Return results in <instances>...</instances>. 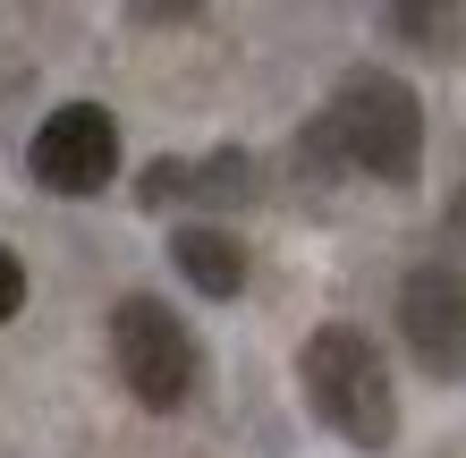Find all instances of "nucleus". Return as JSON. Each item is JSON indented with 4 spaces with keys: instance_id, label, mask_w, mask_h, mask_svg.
I'll return each instance as SVG.
<instances>
[{
    "instance_id": "obj_5",
    "label": "nucleus",
    "mask_w": 466,
    "mask_h": 458,
    "mask_svg": "<svg viewBox=\"0 0 466 458\" xmlns=\"http://www.w3.org/2000/svg\"><path fill=\"white\" fill-rule=\"evenodd\" d=\"M399 331H407V348H416L424 373H441V382L466 373V280L450 272V263L407 272V289H399Z\"/></svg>"
},
{
    "instance_id": "obj_1",
    "label": "nucleus",
    "mask_w": 466,
    "mask_h": 458,
    "mask_svg": "<svg viewBox=\"0 0 466 458\" xmlns=\"http://www.w3.org/2000/svg\"><path fill=\"white\" fill-rule=\"evenodd\" d=\"M297 391L306 408L331 424L348 450H390L399 442V391L381 348L356 331V322H322V331L297 348Z\"/></svg>"
},
{
    "instance_id": "obj_3",
    "label": "nucleus",
    "mask_w": 466,
    "mask_h": 458,
    "mask_svg": "<svg viewBox=\"0 0 466 458\" xmlns=\"http://www.w3.org/2000/svg\"><path fill=\"white\" fill-rule=\"evenodd\" d=\"M111 365L145 408H187L204 382V348L196 331L161 306V298H119L111 306Z\"/></svg>"
},
{
    "instance_id": "obj_7",
    "label": "nucleus",
    "mask_w": 466,
    "mask_h": 458,
    "mask_svg": "<svg viewBox=\"0 0 466 458\" xmlns=\"http://www.w3.org/2000/svg\"><path fill=\"white\" fill-rule=\"evenodd\" d=\"M187 196H204V204H246V196H255V161H246V153L187 161Z\"/></svg>"
},
{
    "instance_id": "obj_6",
    "label": "nucleus",
    "mask_w": 466,
    "mask_h": 458,
    "mask_svg": "<svg viewBox=\"0 0 466 458\" xmlns=\"http://www.w3.org/2000/svg\"><path fill=\"white\" fill-rule=\"evenodd\" d=\"M170 263L204 289V298H238V289H246V247L229 229H212V221H187L170 238Z\"/></svg>"
},
{
    "instance_id": "obj_2",
    "label": "nucleus",
    "mask_w": 466,
    "mask_h": 458,
    "mask_svg": "<svg viewBox=\"0 0 466 458\" xmlns=\"http://www.w3.org/2000/svg\"><path fill=\"white\" fill-rule=\"evenodd\" d=\"M322 137L348 170H365L381 187H407L424 161V111H416V86L390 68H348L331 111H322Z\"/></svg>"
},
{
    "instance_id": "obj_4",
    "label": "nucleus",
    "mask_w": 466,
    "mask_h": 458,
    "mask_svg": "<svg viewBox=\"0 0 466 458\" xmlns=\"http://www.w3.org/2000/svg\"><path fill=\"white\" fill-rule=\"evenodd\" d=\"M25 161H35V178L51 196H102L111 170H119V119L102 111V102H60V111L35 127Z\"/></svg>"
},
{
    "instance_id": "obj_9",
    "label": "nucleus",
    "mask_w": 466,
    "mask_h": 458,
    "mask_svg": "<svg viewBox=\"0 0 466 458\" xmlns=\"http://www.w3.org/2000/svg\"><path fill=\"white\" fill-rule=\"evenodd\" d=\"M136 196H145L153 212H161V204H187V161H153V170H145V187H136Z\"/></svg>"
},
{
    "instance_id": "obj_10",
    "label": "nucleus",
    "mask_w": 466,
    "mask_h": 458,
    "mask_svg": "<svg viewBox=\"0 0 466 458\" xmlns=\"http://www.w3.org/2000/svg\"><path fill=\"white\" fill-rule=\"evenodd\" d=\"M17 306H25V263H17L9 247H0V322H9Z\"/></svg>"
},
{
    "instance_id": "obj_8",
    "label": "nucleus",
    "mask_w": 466,
    "mask_h": 458,
    "mask_svg": "<svg viewBox=\"0 0 466 458\" xmlns=\"http://www.w3.org/2000/svg\"><path fill=\"white\" fill-rule=\"evenodd\" d=\"M381 25H390V35H424V51H458V35H466L458 9H390Z\"/></svg>"
}]
</instances>
